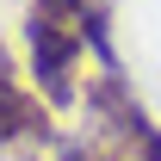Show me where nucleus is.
<instances>
[{
  "label": "nucleus",
  "instance_id": "f257e3e1",
  "mask_svg": "<svg viewBox=\"0 0 161 161\" xmlns=\"http://www.w3.org/2000/svg\"><path fill=\"white\" fill-rule=\"evenodd\" d=\"M80 105H87V118H99L105 130H118L124 142H142L149 130H155V118L142 112V99L130 93V80H124V68H99V75L87 80V93H80Z\"/></svg>",
  "mask_w": 161,
  "mask_h": 161
},
{
  "label": "nucleus",
  "instance_id": "f03ea898",
  "mask_svg": "<svg viewBox=\"0 0 161 161\" xmlns=\"http://www.w3.org/2000/svg\"><path fill=\"white\" fill-rule=\"evenodd\" d=\"M56 136V124H50V99H43L37 87H25L13 68L0 75V155L13 149V142H50Z\"/></svg>",
  "mask_w": 161,
  "mask_h": 161
},
{
  "label": "nucleus",
  "instance_id": "7ed1b4c3",
  "mask_svg": "<svg viewBox=\"0 0 161 161\" xmlns=\"http://www.w3.org/2000/svg\"><path fill=\"white\" fill-rule=\"evenodd\" d=\"M56 161H124V155L105 149V142H93V136H62L56 142Z\"/></svg>",
  "mask_w": 161,
  "mask_h": 161
},
{
  "label": "nucleus",
  "instance_id": "20e7f679",
  "mask_svg": "<svg viewBox=\"0 0 161 161\" xmlns=\"http://www.w3.org/2000/svg\"><path fill=\"white\" fill-rule=\"evenodd\" d=\"M136 149H142V161H161V130H149V136H142Z\"/></svg>",
  "mask_w": 161,
  "mask_h": 161
},
{
  "label": "nucleus",
  "instance_id": "39448f33",
  "mask_svg": "<svg viewBox=\"0 0 161 161\" xmlns=\"http://www.w3.org/2000/svg\"><path fill=\"white\" fill-rule=\"evenodd\" d=\"M0 75H6V50H0Z\"/></svg>",
  "mask_w": 161,
  "mask_h": 161
}]
</instances>
